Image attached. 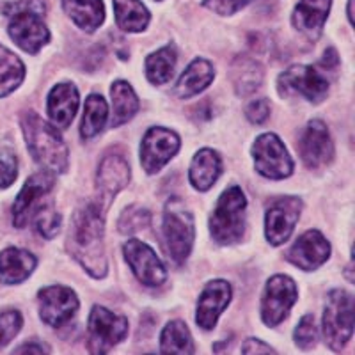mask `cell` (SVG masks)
Masks as SVG:
<instances>
[{
  "instance_id": "cell-32",
  "label": "cell",
  "mask_w": 355,
  "mask_h": 355,
  "mask_svg": "<svg viewBox=\"0 0 355 355\" xmlns=\"http://www.w3.org/2000/svg\"><path fill=\"white\" fill-rule=\"evenodd\" d=\"M25 77V66L12 52L0 46V96H8Z\"/></svg>"
},
{
  "instance_id": "cell-24",
  "label": "cell",
  "mask_w": 355,
  "mask_h": 355,
  "mask_svg": "<svg viewBox=\"0 0 355 355\" xmlns=\"http://www.w3.org/2000/svg\"><path fill=\"white\" fill-rule=\"evenodd\" d=\"M220 171L222 166L218 155L214 150H210V148H202V150H199L194 155L192 164H190V183L199 192H206L217 182V178L220 176Z\"/></svg>"
},
{
  "instance_id": "cell-3",
  "label": "cell",
  "mask_w": 355,
  "mask_h": 355,
  "mask_svg": "<svg viewBox=\"0 0 355 355\" xmlns=\"http://www.w3.org/2000/svg\"><path fill=\"white\" fill-rule=\"evenodd\" d=\"M9 15V36L18 49L27 53H37L50 41V33L43 24L46 12L44 0H20L4 9Z\"/></svg>"
},
{
  "instance_id": "cell-43",
  "label": "cell",
  "mask_w": 355,
  "mask_h": 355,
  "mask_svg": "<svg viewBox=\"0 0 355 355\" xmlns=\"http://www.w3.org/2000/svg\"><path fill=\"white\" fill-rule=\"evenodd\" d=\"M352 8H354V0H348V20L354 24V15H352Z\"/></svg>"
},
{
  "instance_id": "cell-42",
  "label": "cell",
  "mask_w": 355,
  "mask_h": 355,
  "mask_svg": "<svg viewBox=\"0 0 355 355\" xmlns=\"http://www.w3.org/2000/svg\"><path fill=\"white\" fill-rule=\"evenodd\" d=\"M46 348L41 347V345H36V343H27L24 345V347L17 348L15 350V354H46Z\"/></svg>"
},
{
  "instance_id": "cell-31",
  "label": "cell",
  "mask_w": 355,
  "mask_h": 355,
  "mask_svg": "<svg viewBox=\"0 0 355 355\" xmlns=\"http://www.w3.org/2000/svg\"><path fill=\"white\" fill-rule=\"evenodd\" d=\"M107 117H109V107L100 94H89L85 100L84 116H82L80 135L84 139L96 137L101 130L105 128Z\"/></svg>"
},
{
  "instance_id": "cell-9",
  "label": "cell",
  "mask_w": 355,
  "mask_h": 355,
  "mask_svg": "<svg viewBox=\"0 0 355 355\" xmlns=\"http://www.w3.org/2000/svg\"><path fill=\"white\" fill-rule=\"evenodd\" d=\"M297 286L288 275H274L266 281L261 299V318L266 327H277L297 302Z\"/></svg>"
},
{
  "instance_id": "cell-10",
  "label": "cell",
  "mask_w": 355,
  "mask_h": 355,
  "mask_svg": "<svg viewBox=\"0 0 355 355\" xmlns=\"http://www.w3.org/2000/svg\"><path fill=\"white\" fill-rule=\"evenodd\" d=\"M281 94L297 93L309 100L311 103H320L327 98L329 82L322 73L313 66L293 64L279 77Z\"/></svg>"
},
{
  "instance_id": "cell-37",
  "label": "cell",
  "mask_w": 355,
  "mask_h": 355,
  "mask_svg": "<svg viewBox=\"0 0 355 355\" xmlns=\"http://www.w3.org/2000/svg\"><path fill=\"white\" fill-rule=\"evenodd\" d=\"M18 160L9 150H0V189H8L17 182Z\"/></svg>"
},
{
  "instance_id": "cell-29",
  "label": "cell",
  "mask_w": 355,
  "mask_h": 355,
  "mask_svg": "<svg viewBox=\"0 0 355 355\" xmlns=\"http://www.w3.org/2000/svg\"><path fill=\"white\" fill-rule=\"evenodd\" d=\"M160 352L167 355H185L194 354V343L189 327L182 320H171L162 331Z\"/></svg>"
},
{
  "instance_id": "cell-38",
  "label": "cell",
  "mask_w": 355,
  "mask_h": 355,
  "mask_svg": "<svg viewBox=\"0 0 355 355\" xmlns=\"http://www.w3.org/2000/svg\"><path fill=\"white\" fill-rule=\"evenodd\" d=\"M250 0H205L202 6L211 11L218 12L222 17H231L234 12H239L240 9L245 8Z\"/></svg>"
},
{
  "instance_id": "cell-34",
  "label": "cell",
  "mask_w": 355,
  "mask_h": 355,
  "mask_svg": "<svg viewBox=\"0 0 355 355\" xmlns=\"http://www.w3.org/2000/svg\"><path fill=\"white\" fill-rule=\"evenodd\" d=\"M34 218H36L37 231L44 239H53L61 231V215L57 214V210H53L52 205H44Z\"/></svg>"
},
{
  "instance_id": "cell-14",
  "label": "cell",
  "mask_w": 355,
  "mask_h": 355,
  "mask_svg": "<svg viewBox=\"0 0 355 355\" xmlns=\"http://www.w3.org/2000/svg\"><path fill=\"white\" fill-rule=\"evenodd\" d=\"M40 316L50 327H62L78 311L75 291L64 286H49L40 291Z\"/></svg>"
},
{
  "instance_id": "cell-35",
  "label": "cell",
  "mask_w": 355,
  "mask_h": 355,
  "mask_svg": "<svg viewBox=\"0 0 355 355\" xmlns=\"http://www.w3.org/2000/svg\"><path fill=\"white\" fill-rule=\"evenodd\" d=\"M21 325H24V318L18 311H6L0 315V348H4L17 338Z\"/></svg>"
},
{
  "instance_id": "cell-21",
  "label": "cell",
  "mask_w": 355,
  "mask_h": 355,
  "mask_svg": "<svg viewBox=\"0 0 355 355\" xmlns=\"http://www.w3.org/2000/svg\"><path fill=\"white\" fill-rule=\"evenodd\" d=\"M49 117L55 128H68L78 110V91L71 82L57 84L49 96Z\"/></svg>"
},
{
  "instance_id": "cell-15",
  "label": "cell",
  "mask_w": 355,
  "mask_h": 355,
  "mask_svg": "<svg viewBox=\"0 0 355 355\" xmlns=\"http://www.w3.org/2000/svg\"><path fill=\"white\" fill-rule=\"evenodd\" d=\"M125 258L135 277L146 286H160L167 277V272L158 259L157 252L141 240H128L125 243Z\"/></svg>"
},
{
  "instance_id": "cell-6",
  "label": "cell",
  "mask_w": 355,
  "mask_h": 355,
  "mask_svg": "<svg viewBox=\"0 0 355 355\" xmlns=\"http://www.w3.org/2000/svg\"><path fill=\"white\" fill-rule=\"evenodd\" d=\"M354 334V297L345 290L329 293L323 311V336L332 350H343Z\"/></svg>"
},
{
  "instance_id": "cell-4",
  "label": "cell",
  "mask_w": 355,
  "mask_h": 355,
  "mask_svg": "<svg viewBox=\"0 0 355 355\" xmlns=\"http://www.w3.org/2000/svg\"><path fill=\"white\" fill-rule=\"evenodd\" d=\"M194 217L180 198L169 199L164 210V243L167 258L176 266L183 265L194 245Z\"/></svg>"
},
{
  "instance_id": "cell-11",
  "label": "cell",
  "mask_w": 355,
  "mask_h": 355,
  "mask_svg": "<svg viewBox=\"0 0 355 355\" xmlns=\"http://www.w3.org/2000/svg\"><path fill=\"white\" fill-rule=\"evenodd\" d=\"M52 187L53 173L50 171H41L28 178L12 206V224L17 227L28 226V222L44 206V199L50 194Z\"/></svg>"
},
{
  "instance_id": "cell-36",
  "label": "cell",
  "mask_w": 355,
  "mask_h": 355,
  "mask_svg": "<svg viewBox=\"0 0 355 355\" xmlns=\"http://www.w3.org/2000/svg\"><path fill=\"white\" fill-rule=\"evenodd\" d=\"M316 339H318V332H316L315 318L306 315L295 329V345L302 350H309L316 345Z\"/></svg>"
},
{
  "instance_id": "cell-17",
  "label": "cell",
  "mask_w": 355,
  "mask_h": 355,
  "mask_svg": "<svg viewBox=\"0 0 355 355\" xmlns=\"http://www.w3.org/2000/svg\"><path fill=\"white\" fill-rule=\"evenodd\" d=\"M331 256V243L320 231H307L288 250L286 259L302 270H316Z\"/></svg>"
},
{
  "instance_id": "cell-33",
  "label": "cell",
  "mask_w": 355,
  "mask_h": 355,
  "mask_svg": "<svg viewBox=\"0 0 355 355\" xmlns=\"http://www.w3.org/2000/svg\"><path fill=\"white\" fill-rule=\"evenodd\" d=\"M150 211L146 210V208L135 205L128 206V208H125L121 217H119V233L132 234L135 231L144 230L150 224Z\"/></svg>"
},
{
  "instance_id": "cell-23",
  "label": "cell",
  "mask_w": 355,
  "mask_h": 355,
  "mask_svg": "<svg viewBox=\"0 0 355 355\" xmlns=\"http://www.w3.org/2000/svg\"><path fill=\"white\" fill-rule=\"evenodd\" d=\"M36 268V258L28 250L9 247L0 252V279L8 284L24 283Z\"/></svg>"
},
{
  "instance_id": "cell-28",
  "label": "cell",
  "mask_w": 355,
  "mask_h": 355,
  "mask_svg": "<svg viewBox=\"0 0 355 355\" xmlns=\"http://www.w3.org/2000/svg\"><path fill=\"white\" fill-rule=\"evenodd\" d=\"M117 27L125 33H142L150 24V11L141 0H114Z\"/></svg>"
},
{
  "instance_id": "cell-18",
  "label": "cell",
  "mask_w": 355,
  "mask_h": 355,
  "mask_svg": "<svg viewBox=\"0 0 355 355\" xmlns=\"http://www.w3.org/2000/svg\"><path fill=\"white\" fill-rule=\"evenodd\" d=\"M231 300V284L222 279H215L206 284L198 302L196 322L205 331H211L217 325L218 316L224 313Z\"/></svg>"
},
{
  "instance_id": "cell-1",
  "label": "cell",
  "mask_w": 355,
  "mask_h": 355,
  "mask_svg": "<svg viewBox=\"0 0 355 355\" xmlns=\"http://www.w3.org/2000/svg\"><path fill=\"white\" fill-rule=\"evenodd\" d=\"M105 202L93 201L80 206L73 215L68 245L71 254L84 266L89 275L100 279L107 274L103 226H105Z\"/></svg>"
},
{
  "instance_id": "cell-5",
  "label": "cell",
  "mask_w": 355,
  "mask_h": 355,
  "mask_svg": "<svg viewBox=\"0 0 355 355\" xmlns=\"http://www.w3.org/2000/svg\"><path fill=\"white\" fill-rule=\"evenodd\" d=\"M245 210L247 199L240 187L224 190L211 215V236L222 245L240 242L245 233Z\"/></svg>"
},
{
  "instance_id": "cell-7",
  "label": "cell",
  "mask_w": 355,
  "mask_h": 355,
  "mask_svg": "<svg viewBox=\"0 0 355 355\" xmlns=\"http://www.w3.org/2000/svg\"><path fill=\"white\" fill-rule=\"evenodd\" d=\"M89 348L93 354H107L128 336V320L114 315L103 306H94L89 315Z\"/></svg>"
},
{
  "instance_id": "cell-20",
  "label": "cell",
  "mask_w": 355,
  "mask_h": 355,
  "mask_svg": "<svg viewBox=\"0 0 355 355\" xmlns=\"http://www.w3.org/2000/svg\"><path fill=\"white\" fill-rule=\"evenodd\" d=\"M130 182V166L128 162L119 155H107L98 167L96 187L100 196L109 202L117 192H121Z\"/></svg>"
},
{
  "instance_id": "cell-16",
  "label": "cell",
  "mask_w": 355,
  "mask_h": 355,
  "mask_svg": "<svg viewBox=\"0 0 355 355\" xmlns=\"http://www.w3.org/2000/svg\"><path fill=\"white\" fill-rule=\"evenodd\" d=\"M299 150L302 162L311 169H318L322 166L331 164L334 157V144H332L331 133L325 123L320 119H313L307 125L299 142Z\"/></svg>"
},
{
  "instance_id": "cell-13",
  "label": "cell",
  "mask_w": 355,
  "mask_h": 355,
  "mask_svg": "<svg viewBox=\"0 0 355 355\" xmlns=\"http://www.w3.org/2000/svg\"><path fill=\"white\" fill-rule=\"evenodd\" d=\"M180 150V137L162 126H153L146 132L141 144V164L148 174H155Z\"/></svg>"
},
{
  "instance_id": "cell-19",
  "label": "cell",
  "mask_w": 355,
  "mask_h": 355,
  "mask_svg": "<svg viewBox=\"0 0 355 355\" xmlns=\"http://www.w3.org/2000/svg\"><path fill=\"white\" fill-rule=\"evenodd\" d=\"M332 0H300L293 11V27L309 41H318L331 11Z\"/></svg>"
},
{
  "instance_id": "cell-30",
  "label": "cell",
  "mask_w": 355,
  "mask_h": 355,
  "mask_svg": "<svg viewBox=\"0 0 355 355\" xmlns=\"http://www.w3.org/2000/svg\"><path fill=\"white\" fill-rule=\"evenodd\" d=\"M176 49L167 44L164 49L157 50L146 59V77L151 84L162 85L169 82L176 68Z\"/></svg>"
},
{
  "instance_id": "cell-39",
  "label": "cell",
  "mask_w": 355,
  "mask_h": 355,
  "mask_svg": "<svg viewBox=\"0 0 355 355\" xmlns=\"http://www.w3.org/2000/svg\"><path fill=\"white\" fill-rule=\"evenodd\" d=\"M268 116H270V101L265 100V98L252 101L245 109V117L254 125H263L268 119Z\"/></svg>"
},
{
  "instance_id": "cell-22",
  "label": "cell",
  "mask_w": 355,
  "mask_h": 355,
  "mask_svg": "<svg viewBox=\"0 0 355 355\" xmlns=\"http://www.w3.org/2000/svg\"><path fill=\"white\" fill-rule=\"evenodd\" d=\"M215 69L210 61L206 59H194L187 66L185 71L182 73V77L178 78L176 85H174L173 93L182 100L196 96L198 93L205 91L208 85L214 82Z\"/></svg>"
},
{
  "instance_id": "cell-8",
  "label": "cell",
  "mask_w": 355,
  "mask_h": 355,
  "mask_svg": "<svg viewBox=\"0 0 355 355\" xmlns=\"http://www.w3.org/2000/svg\"><path fill=\"white\" fill-rule=\"evenodd\" d=\"M258 174L268 180H284L293 173V160L275 133H261L252 146Z\"/></svg>"
},
{
  "instance_id": "cell-25",
  "label": "cell",
  "mask_w": 355,
  "mask_h": 355,
  "mask_svg": "<svg viewBox=\"0 0 355 355\" xmlns=\"http://www.w3.org/2000/svg\"><path fill=\"white\" fill-rule=\"evenodd\" d=\"M62 8L73 24L84 33H94L105 20V8L101 0H62Z\"/></svg>"
},
{
  "instance_id": "cell-27",
  "label": "cell",
  "mask_w": 355,
  "mask_h": 355,
  "mask_svg": "<svg viewBox=\"0 0 355 355\" xmlns=\"http://www.w3.org/2000/svg\"><path fill=\"white\" fill-rule=\"evenodd\" d=\"M112 98V126L125 125L139 110V98L133 93L132 85L125 80H116L110 89Z\"/></svg>"
},
{
  "instance_id": "cell-2",
  "label": "cell",
  "mask_w": 355,
  "mask_h": 355,
  "mask_svg": "<svg viewBox=\"0 0 355 355\" xmlns=\"http://www.w3.org/2000/svg\"><path fill=\"white\" fill-rule=\"evenodd\" d=\"M25 142L34 160L53 174L64 173L68 167V146L64 144L55 126L41 119L37 114L27 112L21 117Z\"/></svg>"
},
{
  "instance_id": "cell-26",
  "label": "cell",
  "mask_w": 355,
  "mask_h": 355,
  "mask_svg": "<svg viewBox=\"0 0 355 355\" xmlns=\"http://www.w3.org/2000/svg\"><path fill=\"white\" fill-rule=\"evenodd\" d=\"M231 80L236 93L242 96L256 93L263 82V68L250 57H239L231 66Z\"/></svg>"
},
{
  "instance_id": "cell-12",
  "label": "cell",
  "mask_w": 355,
  "mask_h": 355,
  "mask_svg": "<svg viewBox=\"0 0 355 355\" xmlns=\"http://www.w3.org/2000/svg\"><path fill=\"white\" fill-rule=\"evenodd\" d=\"M302 211V201L295 196H284L270 202L265 215V234L272 245H281L293 233Z\"/></svg>"
},
{
  "instance_id": "cell-40",
  "label": "cell",
  "mask_w": 355,
  "mask_h": 355,
  "mask_svg": "<svg viewBox=\"0 0 355 355\" xmlns=\"http://www.w3.org/2000/svg\"><path fill=\"white\" fill-rule=\"evenodd\" d=\"M242 354H275L274 348L265 345L259 339H247L245 343L242 345Z\"/></svg>"
},
{
  "instance_id": "cell-41",
  "label": "cell",
  "mask_w": 355,
  "mask_h": 355,
  "mask_svg": "<svg viewBox=\"0 0 355 355\" xmlns=\"http://www.w3.org/2000/svg\"><path fill=\"white\" fill-rule=\"evenodd\" d=\"M338 64H339L338 52H336L334 49L325 50V53H323V57H322V61H320V66L325 69H332V68H336Z\"/></svg>"
}]
</instances>
